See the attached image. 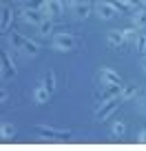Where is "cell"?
I'll return each mask as SVG.
<instances>
[{
    "label": "cell",
    "instance_id": "obj_21",
    "mask_svg": "<svg viewBox=\"0 0 146 151\" xmlns=\"http://www.w3.org/2000/svg\"><path fill=\"white\" fill-rule=\"evenodd\" d=\"M111 133H113L115 138L124 136V133H126V124H124L122 120H115V122H113V129H111Z\"/></svg>",
    "mask_w": 146,
    "mask_h": 151
},
{
    "label": "cell",
    "instance_id": "obj_18",
    "mask_svg": "<svg viewBox=\"0 0 146 151\" xmlns=\"http://www.w3.org/2000/svg\"><path fill=\"white\" fill-rule=\"evenodd\" d=\"M14 133H16L14 124H11L9 120H2V124H0V136L2 138H14Z\"/></svg>",
    "mask_w": 146,
    "mask_h": 151
},
{
    "label": "cell",
    "instance_id": "obj_4",
    "mask_svg": "<svg viewBox=\"0 0 146 151\" xmlns=\"http://www.w3.org/2000/svg\"><path fill=\"white\" fill-rule=\"evenodd\" d=\"M95 14H98L102 20H111V18H115L120 11L115 9L108 0H98V2H95Z\"/></svg>",
    "mask_w": 146,
    "mask_h": 151
},
{
    "label": "cell",
    "instance_id": "obj_15",
    "mask_svg": "<svg viewBox=\"0 0 146 151\" xmlns=\"http://www.w3.org/2000/svg\"><path fill=\"white\" fill-rule=\"evenodd\" d=\"M135 96H140V87L137 85H124L122 87V96H120L122 100H131Z\"/></svg>",
    "mask_w": 146,
    "mask_h": 151
},
{
    "label": "cell",
    "instance_id": "obj_8",
    "mask_svg": "<svg viewBox=\"0 0 146 151\" xmlns=\"http://www.w3.org/2000/svg\"><path fill=\"white\" fill-rule=\"evenodd\" d=\"M62 14H64V2L62 0H47V7H44L47 18H60Z\"/></svg>",
    "mask_w": 146,
    "mask_h": 151
},
{
    "label": "cell",
    "instance_id": "obj_20",
    "mask_svg": "<svg viewBox=\"0 0 146 151\" xmlns=\"http://www.w3.org/2000/svg\"><path fill=\"white\" fill-rule=\"evenodd\" d=\"M108 2H111V5H113L120 14H128V11L133 9V5H128L126 0H108Z\"/></svg>",
    "mask_w": 146,
    "mask_h": 151
},
{
    "label": "cell",
    "instance_id": "obj_12",
    "mask_svg": "<svg viewBox=\"0 0 146 151\" xmlns=\"http://www.w3.org/2000/svg\"><path fill=\"white\" fill-rule=\"evenodd\" d=\"M73 14H75L78 20L89 18V16H91V2H89V0H80V2L73 7Z\"/></svg>",
    "mask_w": 146,
    "mask_h": 151
},
{
    "label": "cell",
    "instance_id": "obj_6",
    "mask_svg": "<svg viewBox=\"0 0 146 151\" xmlns=\"http://www.w3.org/2000/svg\"><path fill=\"white\" fill-rule=\"evenodd\" d=\"M16 73H18V69H16V62H14V58H11V53L2 51V80H9Z\"/></svg>",
    "mask_w": 146,
    "mask_h": 151
},
{
    "label": "cell",
    "instance_id": "obj_24",
    "mask_svg": "<svg viewBox=\"0 0 146 151\" xmlns=\"http://www.w3.org/2000/svg\"><path fill=\"white\" fill-rule=\"evenodd\" d=\"M140 104H142V111H146V89L140 93Z\"/></svg>",
    "mask_w": 146,
    "mask_h": 151
},
{
    "label": "cell",
    "instance_id": "obj_16",
    "mask_svg": "<svg viewBox=\"0 0 146 151\" xmlns=\"http://www.w3.org/2000/svg\"><path fill=\"white\" fill-rule=\"evenodd\" d=\"M38 33H40V36H44V38L51 36V33H53V18H44L42 22L38 24Z\"/></svg>",
    "mask_w": 146,
    "mask_h": 151
},
{
    "label": "cell",
    "instance_id": "obj_1",
    "mask_svg": "<svg viewBox=\"0 0 146 151\" xmlns=\"http://www.w3.org/2000/svg\"><path fill=\"white\" fill-rule=\"evenodd\" d=\"M7 38H9L11 49H18V51H20V53H24L27 58H36V56L40 53L38 42H36V40H31V38H27V36H22V33L11 31Z\"/></svg>",
    "mask_w": 146,
    "mask_h": 151
},
{
    "label": "cell",
    "instance_id": "obj_5",
    "mask_svg": "<svg viewBox=\"0 0 146 151\" xmlns=\"http://www.w3.org/2000/svg\"><path fill=\"white\" fill-rule=\"evenodd\" d=\"M36 133L42 136V138H71V131L53 129V127H47V124H38V127H36Z\"/></svg>",
    "mask_w": 146,
    "mask_h": 151
},
{
    "label": "cell",
    "instance_id": "obj_11",
    "mask_svg": "<svg viewBox=\"0 0 146 151\" xmlns=\"http://www.w3.org/2000/svg\"><path fill=\"white\" fill-rule=\"evenodd\" d=\"M106 42L111 49H120L124 42H126V38H124V31H118V29H113V31L106 33Z\"/></svg>",
    "mask_w": 146,
    "mask_h": 151
},
{
    "label": "cell",
    "instance_id": "obj_26",
    "mask_svg": "<svg viewBox=\"0 0 146 151\" xmlns=\"http://www.w3.org/2000/svg\"><path fill=\"white\" fill-rule=\"evenodd\" d=\"M0 102H7V89L2 87V91H0Z\"/></svg>",
    "mask_w": 146,
    "mask_h": 151
},
{
    "label": "cell",
    "instance_id": "obj_22",
    "mask_svg": "<svg viewBox=\"0 0 146 151\" xmlns=\"http://www.w3.org/2000/svg\"><path fill=\"white\" fill-rule=\"evenodd\" d=\"M135 49H137V53H146V33H137Z\"/></svg>",
    "mask_w": 146,
    "mask_h": 151
},
{
    "label": "cell",
    "instance_id": "obj_28",
    "mask_svg": "<svg viewBox=\"0 0 146 151\" xmlns=\"http://www.w3.org/2000/svg\"><path fill=\"white\" fill-rule=\"evenodd\" d=\"M144 71H146V62H144Z\"/></svg>",
    "mask_w": 146,
    "mask_h": 151
},
{
    "label": "cell",
    "instance_id": "obj_14",
    "mask_svg": "<svg viewBox=\"0 0 146 151\" xmlns=\"http://www.w3.org/2000/svg\"><path fill=\"white\" fill-rule=\"evenodd\" d=\"M133 27H137L140 31L146 27V9H135V14H133Z\"/></svg>",
    "mask_w": 146,
    "mask_h": 151
},
{
    "label": "cell",
    "instance_id": "obj_10",
    "mask_svg": "<svg viewBox=\"0 0 146 151\" xmlns=\"http://www.w3.org/2000/svg\"><path fill=\"white\" fill-rule=\"evenodd\" d=\"M49 98H51V91L47 89L44 82H40V85L33 89V102H36V104H47Z\"/></svg>",
    "mask_w": 146,
    "mask_h": 151
},
{
    "label": "cell",
    "instance_id": "obj_25",
    "mask_svg": "<svg viewBox=\"0 0 146 151\" xmlns=\"http://www.w3.org/2000/svg\"><path fill=\"white\" fill-rule=\"evenodd\" d=\"M137 140H140V142H142V145H146V129H144V131H142V133H140V136H137Z\"/></svg>",
    "mask_w": 146,
    "mask_h": 151
},
{
    "label": "cell",
    "instance_id": "obj_19",
    "mask_svg": "<svg viewBox=\"0 0 146 151\" xmlns=\"http://www.w3.org/2000/svg\"><path fill=\"white\" fill-rule=\"evenodd\" d=\"M47 0H24V9H36V11H44Z\"/></svg>",
    "mask_w": 146,
    "mask_h": 151
},
{
    "label": "cell",
    "instance_id": "obj_17",
    "mask_svg": "<svg viewBox=\"0 0 146 151\" xmlns=\"http://www.w3.org/2000/svg\"><path fill=\"white\" fill-rule=\"evenodd\" d=\"M42 82H44V85H47V89H49V91H51V93H53V91H56V89H58V78H56V73H53V71H51V69H49V71H47V73H44V78H42Z\"/></svg>",
    "mask_w": 146,
    "mask_h": 151
},
{
    "label": "cell",
    "instance_id": "obj_2",
    "mask_svg": "<svg viewBox=\"0 0 146 151\" xmlns=\"http://www.w3.org/2000/svg\"><path fill=\"white\" fill-rule=\"evenodd\" d=\"M53 49L56 51H73L75 49V45H78V40H75V36L73 33H69V31H62V33H56L53 36Z\"/></svg>",
    "mask_w": 146,
    "mask_h": 151
},
{
    "label": "cell",
    "instance_id": "obj_27",
    "mask_svg": "<svg viewBox=\"0 0 146 151\" xmlns=\"http://www.w3.org/2000/svg\"><path fill=\"white\" fill-rule=\"evenodd\" d=\"M128 5H133V7H137V5H142V0H126Z\"/></svg>",
    "mask_w": 146,
    "mask_h": 151
},
{
    "label": "cell",
    "instance_id": "obj_3",
    "mask_svg": "<svg viewBox=\"0 0 146 151\" xmlns=\"http://www.w3.org/2000/svg\"><path fill=\"white\" fill-rule=\"evenodd\" d=\"M122 102H124L122 98H113V100H106V102H100V104H98V109L93 111L95 122H102V120H106L108 116H111V113H113Z\"/></svg>",
    "mask_w": 146,
    "mask_h": 151
},
{
    "label": "cell",
    "instance_id": "obj_23",
    "mask_svg": "<svg viewBox=\"0 0 146 151\" xmlns=\"http://www.w3.org/2000/svg\"><path fill=\"white\" fill-rule=\"evenodd\" d=\"M122 31H124V38H126V40H133V42H135L140 29H137V27H126V29H122Z\"/></svg>",
    "mask_w": 146,
    "mask_h": 151
},
{
    "label": "cell",
    "instance_id": "obj_9",
    "mask_svg": "<svg viewBox=\"0 0 146 151\" xmlns=\"http://www.w3.org/2000/svg\"><path fill=\"white\" fill-rule=\"evenodd\" d=\"M22 22H27V24H36L38 27L40 22L44 20V11H36V9H24L22 11Z\"/></svg>",
    "mask_w": 146,
    "mask_h": 151
},
{
    "label": "cell",
    "instance_id": "obj_29",
    "mask_svg": "<svg viewBox=\"0 0 146 151\" xmlns=\"http://www.w3.org/2000/svg\"><path fill=\"white\" fill-rule=\"evenodd\" d=\"M95 2H98V0H95Z\"/></svg>",
    "mask_w": 146,
    "mask_h": 151
},
{
    "label": "cell",
    "instance_id": "obj_7",
    "mask_svg": "<svg viewBox=\"0 0 146 151\" xmlns=\"http://www.w3.org/2000/svg\"><path fill=\"white\" fill-rule=\"evenodd\" d=\"M100 82H102V85H122V78H120V73L113 71L111 67H102V69H100Z\"/></svg>",
    "mask_w": 146,
    "mask_h": 151
},
{
    "label": "cell",
    "instance_id": "obj_13",
    "mask_svg": "<svg viewBox=\"0 0 146 151\" xmlns=\"http://www.w3.org/2000/svg\"><path fill=\"white\" fill-rule=\"evenodd\" d=\"M11 20H14V11H11L7 5H2V20H0V29H2V31H9Z\"/></svg>",
    "mask_w": 146,
    "mask_h": 151
}]
</instances>
